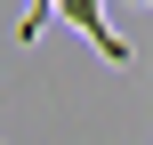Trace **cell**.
I'll use <instances>...</instances> for the list:
<instances>
[{
	"label": "cell",
	"instance_id": "obj_2",
	"mask_svg": "<svg viewBox=\"0 0 153 145\" xmlns=\"http://www.w3.org/2000/svg\"><path fill=\"white\" fill-rule=\"evenodd\" d=\"M48 16H56V0H24V16H16V40H24V48H32V40H40V24H48Z\"/></svg>",
	"mask_w": 153,
	"mask_h": 145
},
{
	"label": "cell",
	"instance_id": "obj_3",
	"mask_svg": "<svg viewBox=\"0 0 153 145\" xmlns=\"http://www.w3.org/2000/svg\"><path fill=\"white\" fill-rule=\"evenodd\" d=\"M137 8H153V0H137Z\"/></svg>",
	"mask_w": 153,
	"mask_h": 145
},
{
	"label": "cell",
	"instance_id": "obj_1",
	"mask_svg": "<svg viewBox=\"0 0 153 145\" xmlns=\"http://www.w3.org/2000/svg\"><path fill=\"white\" fill-rule=\"evenodd\" d=\"M56 16H65V24H73V32H81V40H89V48L105 57V65H121V73L137 65V48H129V40L113 32V16H105V0H56Z\"/></svg>",
	"mask_w": 153,
	"mask_h": 145
}]
</instances>
